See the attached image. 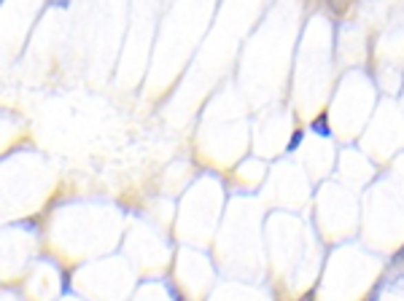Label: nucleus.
Wrapping results in <instances>:
<instances>
[{
	"label": "nucleus",
	"instance_id": "obj_1",
	"mask_svg": "<svg viewBox=\"0 0 404 301\" xmlns=\"http://www.w3.org/2000/svg\"><path fill=\"white\" fill-rule=\"evenodd\" d=\"M310 129L315 132V135H321V137H329V135H332V129H329V116L321 113V116L310 124Z\"/></svg>",
	"mask_w": 404,
	"mask_h": 301
},
{
	"label": "nucleus",
	"instance_id": "obj_2",
	"mask_svg": "<svg viewBox=\"0 0 404 301\" xmlns=\"http://www.w3.org/2000/svg\"><path fill=\"white\" fill-rule=\"evenodd\" d=\"M299 143H302V129H297V132L291 135V140H288V148H286V150H294L297 146H299Z\"/></svg>",
	"mask_w": 404,
	"mask_h": 301
},
{
	"label": "nucleus",
	"instance_id": "obj_3",
	"mask_svg": "<svg viewBox=\"0 0 404 301\" xmlns=\"http://www.w3.org/2000/svg\"><path fill=\"white\" fill-rule=\"evenodd\" d=\"M167 291H170V296H173V301H187L184 296H181V291H178L176 285H167Z\"/></svg>",
	"mask_w": 404,
	"mask_h": 301
},
{
	"label": "nucleus",
	"instance_id": "obj_4",
	"mask_svg": "<svg viewBox=\"0 0 404 301\" xmlns=\"http://www.w3.org/2000/svg\"><path fill=\"white\" fill-rule=\"evenodd\" d=\"M312 299V296H305V299H302V301H310Z\"/></svg>",
	"mask_w": 404,
	"mask_h": 301
}]
</instances>
